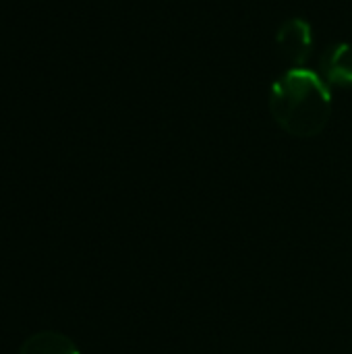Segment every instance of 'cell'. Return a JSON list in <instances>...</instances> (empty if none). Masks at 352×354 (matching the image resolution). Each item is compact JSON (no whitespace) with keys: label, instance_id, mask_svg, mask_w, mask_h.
I'll list each match as a JSON object with an SVG mask.
<instances>
[{"label":"cell","instance_id":"1","mask_svg":"<svg viewBox=\"0 0 352 354\" xmlns=\"http://www.w3.org/2000/svg\"><path fill=\"white\" fill-rule=\"evenodd\" d=\"M270 112L282 131L309 139L328 127L332 93L319 75L307 68H290L272 85Z\"/></svg>","mask_w":352,"mask_h":354},{"label":"cell","instance_id":"2","mask_svg":"<svg viewBox=\"0 0 352 354\" xmlns=\"http://www.w3.org/2000/svg\"><path fill=\"white\" fill-rule=\"evenodd\" d=\"M276 46L282 58L288 60L293 68H303L313 46V33L309 23L303 19L286 21L276 35Z\"/></svg>","mask_w":352,"mask_h":354},{"label":"cell","instance_id":"3","mask_svg":"<svg viewBox=\"0 0 352 354\" xmlns=\"http://www.w3.org/2000/svg\"><path fill=\"white\" fill-rule=\"evenodd\" d=\"M322 79L338 87H352V44H336L322 56Z\"/></svg>","mask_w":352,"mask_h":354},{"label":"cell","instance_id":"4","mask_svg":"<svg viewBox=\"0 0 352 354\" xmlns=\"http://www.w3.org/2000/svg\"><path fill=\"white\" fill-rule=\"evenodd\" d=\"M19 354H81L71 338L60 332H37L27 338Z\"/></svg>","mask_w":352,"mask_h":354}]
</instances>
